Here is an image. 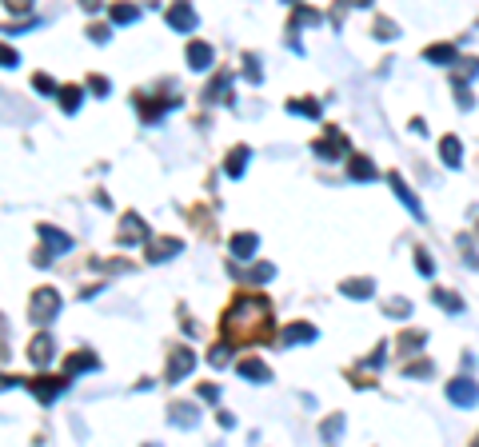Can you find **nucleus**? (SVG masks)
<instances>
[{
  "instance_id": "3",
  "label": "nucleus",
  "mask_w": 479,
  "mask_h": 447,
  "mask_svg": "<svg viewBox=\"0 0 479 447\" xmlns=\"http://www.w3.org/2000/svg\"><path fill=\"white\" fill-rule=\"evenodd\" d=\"M28 387L41 404H52V399H60L68 391V379L64 376H36V379H28Z\"/></svg>"
},
{
  "instance_id": "26",
  "label": "nucleus",
  "mask_w": 479,
  "mask_h": 447,
  "mask_svg": "<svg viewBox=\"0 0 479 447\" xmlns=\"http://www.w3.org/2000/svg\"><path fill=\"white\" fill-rule=\"evenodd\" d=\"M80 100H84V88H80V84H68V88H60V108H64V112H76V108H80Z\"/></svg>"
},
{
  "instance_id": "40",
  "label": "nucleus",
  "mask_w": 479,
  "mask_h": 447,
  "mask_svg": "<svg viewBox=\"0 0 479 447\" xmlns=\"http://www.w3.org/2000/svg\"><path fill=\"white\" fill-rule=\"evenodd\" d=\"M431 372H436V367H431L428 359H419V364H411V367H408V376H431Z\"/></svg>"
},
{
  "instance_id": "12",
  "label": "nucleus",
  "mask_w": 479,
  "mask_h": 447,
  "mask_svg": "<svg viewBox=\"0 0 479 447\" xmlns=\"http://www.w3.org/2000/svg\"><path fill=\"white\" fill-rule=\"evenodd\" d=\"M212 61H216L212 44H204V41H192V44H188V64H192L196 72H208V68H212Z\"/></svg>"
},
{
  "instance_id": "19",
  "label": "nucleus",
  "mask_w": 479,
  "mask_h": 447,
  "mask_svg": "<svg viewBox=\"0 0 479 447\" xmlns=\"http://www.w3.org/2000/svg\"><path fill=\"white\" fill-rule=\"evenodd\" d=\"M456 56H459L456 44H431V48H423V61H431V64H456Z\"/></svg>"
},
{
  "instance_id": "30",
  "label": "nucleus",
  "mask_w": 479,
  "mask_h": 447,
  "mask_svg": "<svg viewBox=\"0 0 479 447\" xmlns=\"http://www.w3.org/2000/svg\"><path fill=\"white\" fill-rule=\"evenodd\" d=\"M272 275H275L272 264H256L252 272H244V280H252V284H264V280H272Z\"/></svg>"
},
{
  "instance_id": "25",
  "label": "nucleus",
  "mask_w": 479,
  "mask_h": 447,
  "mask_svg": "<svg viewBox=\"0 0 479 447\" xmlns=\"http://www.w3.org/2000/svg\"><path fill=\"white\" fill-rule=\"evenodd\" d=\"M431 300H436V304L443 307V312H451V315H459V312H463V300H459L456 292H448V288H439V292H431Z\"/></svg>"
},
{
  "instance_id": "35",
  "label": "nucleus",
  "mask_w": 479,
  "mask_h": 447,
  "mask_svg": "<svg viewBox=\"0 0 479 447\" xmlns=\"http://www.w3.org/2000/svg\"><path fill=\"white\" fill-rule=\"evenodd\" d=\"M396 24H391V21H384V16H379V21H376V36H379V41H396Z\"/></svg>"
},
{
  "instance_id": "22",
  "label": "nucleus",
  "mask_w": 479,
  "mask_h": 447,
  "mask_svg": "<svg viewBox=\"0 0 479 447\" xmlns=\"http://www.w3.org/2000/svg\"><path fill=\"white\" fill-rule=\"evenodd\" d=\"M280 340H284V344H312V340H316V327L312 324H292V327H284Z\"/></svg>"
},
{
  "instance_id": "9",
  "label": "nucleus",
  "mask_w": 479,
  "mask_h": 447,
  "mask_svg": "<svg viewBox=\"0 0 479 447\" xmlns=\"http://www.w3.org/2000/svg\"><path fill=\"white\" fill-rule=\"evenodd\" d=\"M168 24H172L176 32H196L200 16H196L192 4H176V9H168Z\"/></svg>"
},
{
  "instance_id": "43",
  "label": "nucleus",
  "mask_w": 479,
  "mask_h": 447,
  "mask_svg": "<svg viewBox=\"0 0 479 447\" xmlns=\"http://www.w3.org/2000/svg\"><path fill=\"white\" fill-rule=\"evenodd\" d=\"M88 88L96 92V96H108V80H100V76H92V80H88Z\"/></svg>"
},
{
  "instance_id": "28",
  "label": "nucleus",
  "mask_w": 479,
  "mask_h": 447,
  "mask_svg": "<svg viewBox=\"0 0 479 447\" xmlns=\"http://www.w3.org/2000/svg\"><path fill=\"white\" fill-rule=\"evenodd\" d=\"M288 112H296V116H307V120H320V112H324V108H320L316 100H292V104H288Z\"/></svg>"
},
{
  "instance_id": "16",
  "label": "nucleus",
  "mask_w": 479,
  "mask_h": 447,
  "mask_svg": "<svg viewBox=\"0 0 479 447\" xmlns=\"http://www.w3.org/2000/svg\"><path fill=\"white\" fill-rule=\"evenodd\" d=\"M184 244L180 240H152V248H148V260L152 264H164V260H172V256H180Z\"/></svg>"
},
{
  "instance_id": "38",
  "label": "nucleus",
  "mask_w": 479,
  "mask_h": 447,
  "mask_svg": "<svg viewBox=\"0 0 479 447\" xmlns=\"http://www.w3.org/2000/svg\"><path fill=\"white\" fill-rule=\"evenodd\" d=\"M200 399H204V404H220V387L204 384V387H200Z\"/></svg>"
},
{
  "instance_id": "17",
  "label": "nucleus",
  "mask_w": 479,
  "mask_h": 447,
  "mask_svg": "<svg viewBox=\"0 0 479 447\" xmlns=\"http://www.w3.org/2000/svg\"><path fill=\"white\" fill-rule=\"evenodd\" d=\"M439 160L448 164V168H459V164H463V144H459L456 136H443V140H439Z\"/></svg>"
},
{
  "instance_id": "33",
  "label": "nucleus",
  "mask_w": 479,
  "mask_h": 447,
  "mask_svg": "<svg viewBox=\"0 0 479 447\" xmlns=\"http://www.w3.org/2000/svg\"><path fill=\"white\" fill-rule=\"evenodd\" d=\"M416 268H419V275H431V272H436V260H431L423 248H416Z\"/></svg>"
},
{
  "instance_id": "31",
  "label": "nucleus",
  "mask_w": 479,
  "mask_h": 447,
  "mask_svg": "<svg viewBox=\"0 0 479 447\" xmlns=\"http://www.w3.org/2000/svg\"><path fill=\"white\" fill-rule=\"evenodd\" d=\"M423 340H428L423 332H408L404 340H399V356H404V352H416V347H423Z\"/></svg>"
},
{
  "instance_id": "20",
  "label": "nucleus",
  "mask_w": 479,
  "mask_h": 447,
  "mask_svg": "<svg viewBox=\"0 0 479 447\" xmlns=\"http://www.w3.org/2000/svg\"><path fill=\"white\" fill-rule=\"evenodd\" d=\"M248 156H252V148H248V144H240V148H232V152H228V164H224V172H228V176H244V168H248Z\"/></svg>"
},
{
  "instance_id": "32",
  "label": "nucleus",
  "mask_w": 479,
  "mask_h": 447,
  "mask_svg": "<svg viewBox=\"0 0 479 447\" xmlns=\"http://www.w3.org/2000/svg\"><path fill=\"white\" fill-rule=\"evenodd\" d=\"M0 68H21V52L9 48V44H0Z\"/></svg>"
},
{
  "instance_id": "5",
  "label": "nucleus",
  "mask_w": 479,
  "mask_h": 447,
  "mask_svg": "<svg viewBox=\"0 0 479 447\" xmlns=\"http://www.w3.org/2000/svg\"><path fill=\"white\" fill-rule=\"evenodd\" d=\"M312 152H316L320 160H339V156H347V152H352V144H347V136H339V132H327L324 140H316V144H312Z\"/></svg>"
},
{
  "instance_id": "6",
  "label": "nucleus",
  "mask_w": 479,
  "mask_h": 447,
  "mask_svg": "<svg viewBox=\"0 0 479 447\" xmlns=\"http://www.w3.org/2000/svg\"><path fill=\"white\" fill-rule=\"evenodd\" d=\"M192 367H196V356L188 352V347H176L172 359H168V372H164V376H168V384H180V379L188 376Z\"/></svg>"
},
{
  "instance_id": "34",
  "label": "nucleus",
  "mask_w": 479,
  "mask_h": 447,
  "mask_svg": "<svg viewBox=\"0 0 479 447\" xmlns=\"http://www.w3.org/2000/svg\"><path fill=\"white\" fill-rule=\"evenodd\" d=\"M228 356H232V344H216V347H212V356H208V359H212V367H224V364H228Z\"/></svg>"
},
{
  "instance_id": "21",
  "label": "nucleus",
  "mask_w": 479,
  "mask_h": 447,
  "mask_svg": "<svg viewBox=\"0 0 479 447\" xmlns=\"http://www.w3.org/2000/svg\"><path fill=\"white\" fill-rule=\"evenodd\" d=\"M256 248H260V236H256V232H240V236H232V256H240V260H248Z\"/></svg>"
},
{
  "instance_id": "18",
  "label": "nucleus",
  "mask_w": 479,
  "mask_h": 447,
  "mask_svg": "<svg viewBox=\"0 0 479 447\" xmlns=\"http://www.w3.org/2000/svg\"><path fill=\"white\" fill-rule=\"evenodd\" d=\"M339 292L352 295V300H372V295H376V280H344Z\"/></svg>"
},
{
  "instance_id": "45",
  "label": "nucleus",
  "mask_w": 479,
  "mask_h": 447,
  "mask_svg": "<svg viewBox=\"0 0 479 447\" xmlns=\"http://www.w3.org/2000/svg\"><path fill=\"white\" fill-rule=\"evenodd\" d=\"M471 447H479V439H475V443H471Z\"/></svg>"
},
{
  "instance_id": "44",
  "label": "nucleus",
  "mask_w": 479,
  "mask_h": 447,
  "mask_svg": "<svg viewBox=\"0 0 479 447\" xmlns=\"http://www.w3.org/2000/svg\"><path fill=\"white\" fill-rule=\"evenodd\" d=\"M9 356V327H4V320H0V359Z\"/></svg>"
},
{
  "instance_id": "24",
  "label": "nucleus",
  "mask_w": 479,
  "mask_h": 447,
  "mask_svg": "<svg viewBox=\"0 0 479 447\" xmlns=\"http://www.w3.org/2000/svg\"><path fill=\"white\" fill-rule=\"evenodd\" d=\"M228 88H232V76H228V72H220V76L212 80V88H204V100H208V104L228 100Z\"/></svg>"
},
{
  "instance_id": "46",
  "label": "nucleus",
  "mask_w": 479,
  "mask_h": 447,
  "mask_svg": "<svg viewBox=\"0 0 479 447\" xmlns=\"http://www.w3.org/2000/svg\"><path fill=\"white\" fill-rule=\"evenodd\" d=\"M148 447H156V443H148Z\"/></svg>"
},
{
  "instance_id": "15",
  "label": "nucleus",
  "mask_w": 479,
  "mask_h": 447,
  "mask_svg": "<svg viewBox=\"0 0 479 447\" xmlns=\"http://www.w3.org/2000/svg\"><path fill=\"white\" fill-rule=\"evenodd\" d=\"M100 367V359L92 356V352H76V356L64 364V379H72V376H80V372H96Z\"/></svg>"
},
{
  "instance_id": "7",
  "label": "nucleus",
  "mask_w": 479,
  "mask_h": 447,
  "mask_svg": "<svg viewBox=\"0 0 479 447\" xmlns=\"http://www.w3.org/2000/svg\"><path fill=\"white\" fill-rule=\"evenodd\" d=\"M52 356H56V340H52L48 332H41V335H36V340L28 344V359H32L36 367H48Z\"/></svg>"
},
{
  "instance_id": "2",
  "label": "nucleus",
  "mask_w": 479,
  "mask_h": 447,
  "mask_svg": "<svg viewBox=\"0 0 479 447\" xmlns=\"http://www.w3.org/2000/svg\"><path fill=\"white\" fill-rule=\"evenodd\" d=\"M60 315V292H52V288H36L32 292V304H28V320L32 324H52Z\"/></svg>"
},
{
  "instance_id": "1",
  "label": "nucleus",
  "mask_w": 479,
  "mask_h": 447,
  "mask_svg": "<svg viewBox=\"0 0 479 447\" xmlns=\"http://www.w3.org/2000/svg\"><path fill=\"white\" fill-rule=\"evenodd\" d=\"M264 312H272L264 295H240V300L232 304V312L224 315L228 344H232V340H260V335L252 332V315H264Z\"/></svg>"
},
{
  "instance_id": "37",
  "label": "nucleus",
  "mask_w": 479,
  "mask_h": 447,
  "mask_svg": "<svg viewBox=\"0 0 479 447\" xmlns=\"http://www.w3.org/2000/svg\"><path fill=\"white\" fill-rule=\"evenodd\" d=\"M88 36H92V41H96V44H108V36H112V28H104V24H92V28H88Z\"/></svg>"
},
{
  "instance_id": "27",
  "label": "nucleus",
  "mask_w": 479,
  "mask_h": 447,
  "mask_svg": "<svg viewBox=\"0 0 479 447\" xmlns=\"http://www.w3.org/2000/svg\"><path fill=\"white\" fill-rule=\"evenodd\" d=\"M347 172H352V180H376V176H379L376 168H372V160H364V156H356Z\"/></svg>"
},
{
  "instance_id": "29",
  "label": "nucleus",
  "mask_w": 479,
  "mask_h": 447,
  "mask_svg": "<svg viewBox=\"0 0 479 447\" xmlns=\"http://www.w3.org/2000/svg\"><path fill=\"white\" fill-rule=\"evenodd\" d=\"M172 419H176L180 427H196V407H192V404H176V407H172Z\"/></svg>"
},
{
  "instance_id": "10",
  "label": "nucleus",
  "mask_w": 479,
  "mask_h": 447,
  "mask_svg": "<svg viewBox=\"0 0 479 447\" xmlns=\"http://www.w3.org/2000/svg\"><path fill=\"white\" fill-rule=\"evenodd\" d=\"M136 108H140V116H144V120H160L164 112L180 108V96H172V100H160V104H152L148 96H136Z\"/></svg>"
},
{
  "instance_id": "39",
  "label": "nucleus",
  "mask_w": 479,
  "mask_h": 447,
  "mask_svg": "<svg viewBox=\"0 0 479 447\" xmlns=\"http://www.w3.org/2000/svg\"><path fill=\"white\" fill-rule=\"evenodd\" d=\"M339 431H344V419H339V416H336V419H327V424H324V439H336Z\"/></svg>"
},
{
  "instance_id": "4",
  "label": "nucleus",
  "mask_w": 479,
  "mask_h": 447,
  "mask_svg": "<svg viewBox=\"0 0 479 447\" xmlns=\"http://www.w3.org/2000/svg\"><path fill=\"white\" fill-rule=\"evenodd\" d=\"M448 399H451L456 407H475V404H479V387H475V379H468V376L451 379V384H448Z\"/></svg>"
},
{
  "instance_id": "13",
  "label": "nucleus",
  "mask_w": 479,
  "mask_h": 447,
  "mask_svg": "<svg viewBox=\"0 0 479 447\" xmlns=\"http://www.w3.org/2000/svg\"><path fill=\"white\" fill-rule=\"evenodd\" d=\"M388 180H391V188H396V196H399V200H404V208H408V212H411V216H416V220H423V204H419V200H416V192H411L408 184L399 180V172H391V176H388Z\"/></svg>"
},
{
  "instance_id": "36",
  "label": "nucleus",
  "mask_w": 479,
  "mask_h": 447,
  "mask_svg": "<svg viewBox=\"0 0 479 447\" xmlns=\"http://www.w3.org/2000/svg\"><path fill=\"white\" fill-rule=\"evenodd\" d=\"M36 92H44V96H60V88H56V80H48V76H36Z\"/></svg>"
},
{
  "instance_id": "11",
  "label": "nucleus",
  "mask_w": 479,
  "mask_h": 447,
  "mask_svg": "<svg viewBox=\"0 0 479 447\" xmlns=\"http://www.w3.org/2000/svg\"><path fill=\"white\" fill-rule=\"evenodd\" d=\"M144 228H148V224H144L136 212H128V216L120 220V244H136V240H148V232H144Z\"/></svg>"
},
{
  "instance_id": "42",
  "label": "nucleus",
  "mask_w": 479,
  "mask_h": 447,
  "mask_svg": "<svg viewBox=\"0 0 479 447\" xmlns=\"http://www.w3.org/2000/svg\"><path fill=\"white\" fill-rule=\"evenodd\" d=\"M388 312H391V315H408V312H411V304H408V300H391Z\"/></svg>"
},
{
  "instance_id": "23",
  "label": "nucleus",
  "mask_w": 479,
  "mask_h": 447,
  "mask_svg": "<svg viewBox=\"0 0 479 447\" xmlns=\"http://www.w3.org/2000/svg\"><path fill=\"white\" fill-rule=\"evenodd\" d=\"M140 4H112V9H108V21L112 24H132V21H140Z\"/></svg>"
},
{
  "instance_id": "8",
  "label": "nucleus",
  "mask_w": 479,
  "mask_h": 447,
  "mask_svg": "<svg viewBox=\"0 0 479 447\" xmlns=\"http://www.w3.org/2000/svg\"><path fill=\"white\" fill-rule=\"evenodd\" d=\"M41 240H44V252H48L52 260H56V256H60V252H72V244H76L72 236H64L60 228H48V224H44V228H41Z\"/></svg>"
},
{
  "instance_id": "14",
  "label": "nucleus",
  "mask_w": 479,
  "mask_h": 447,
  "mask_svg": "<svg viewBox=\"0 0 479 447\" xmlns=\"http://www.w3.org/2000/svg\"><path fill=\"white\" fill-rule=\"evenodd\" d=\"M236 372H240L244 379H252V384H268V379H272V367L260 364V359H240V364H236Z\"/></svg>"
},
{
  "instance_id": "41",
  "label": "nucleus",
  "mask_w": 479,
  "mask_h": 447,
  "mask_svg": "<svg viewBox=\"0 0 479 447\" xmlns=\"http://www.w3.org/2000/svg\"><path fill=\"white\" fill-rule=\"evenodd\" d=\"M244 64H248V68H244V76H248V80L256 84V80H260V64H256V56H248Z\"/></svg>"
}]
</instances>
